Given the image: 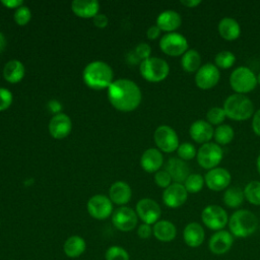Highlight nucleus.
<instances>
[{"mask_svg": "<svg viewBox=\"0 0 260 260\" xmlns=\"http://www.w3.org/2000/svg\"><path fill=\"white\" fill-rule=\"evenodd\" d=\"M108 99L115 109L121 112H131L140 105L142 93L134 81L120 78L108 87Z\"/></svg>", "mask_w": 260, "mask_h": 260, "instance_id": "obj_1", "label": "nucleus"}, {"mask_svg": "<svg viewBox=\"0 0 260 260\" xmlns=\"http://www.w3.org/2000/svg\"><path fill=\"white\" fill-rule=\"evenodd\" d=\"M114 77L113 69L111 66L103 61H92L88 63L82 72V78L84 83L92 89L108 88Z\"/></svg>", "mask_w": 260, "mask_h": 260, "instance_id": "obj_2", "label": "nucleus"}, {"mask_svg": "<svg viewBox=\"0 0 260 260\" xmlns=\"http://www.w3.org/2000/svg\"><path fill=\"white\" fill-rule=\"evenodd\" d=\"M230 233L236 238H247L253 235L258 229L257 216L250 210L239 209L229 218Z\"/></svg>", "mask_w": 260, "mask_h": 260, "instance_id": "obj_3", "label": "nucleus"}, {"mask_svg": "<svg viewBox=\"0 0 260 260\" xmlns=\"http://www.w3.org/2000/svg\"><path fill=\"white\" fill-rule=\"evenodd\" d=\"M222 109L228 118L235 121H244L254 115V105L245 94H231L223 103Z\"/></svg>", "mask_w": 260, "mask_h": 260, "instance_id": "obj_4", "label": "nucleus"}, {"mask_svg": "<svg viewBox=\"0 0 260 260\" xmlns=\"http://www.w3.org/2000/svg\"><path fill=\"white\" fill-rule=\"evenodd\" d=\"M141 76L149 82H160L166 79L170 73L168 62L158 57H149L139 64Z\"/></svg>", "mask_w": 260, "mask_h": 260, "instance_id": "obj_5", "label": "nucleus"}, {"mask_svg": "<svg viewBox=\"0 0 260 260\" xmlns=\"http://www.w3.org/2000/svg\"><path fill=\"white\" fill-rule=\"evenodd\" d=\"M257 83L256 75L246 66L237 67L230 76V84L235 93H248L256 87Z\"/></svg>", "mask_w": 260, "mask_h": 260, "instance_id": "obj_6", "label": "nucleus"}, {"mask_svg": "<svg viewBox=\"0 0 260 260\" xmlns=\"http://www.w3.org/2000/svg\"><path fill=\"white\" fill-rule=\"evenodd\" d=\"M222 148L215 142H207L202 144L197 150L196 154L198 165L208 171L217 168L222 159Z\"/></svg>", "mask_w": 260, "mask_h": 260, "instance_id": "obj_7", "label": "nucleus"}, {"mask_svg": "<svg viewBox=\"0 0 260 260\" xmlns=\"http://www.w3.org/2000/svg\"><path fill=\"white\" fill-rule=\"evenodd\" d=\"M159 48L168 56L178 57L188 51L187 39L179 32H168L159 40Z\"/></svg>", "mask_w": 260, "mask_h": 260, "instance_id": "obj_8", "label": "nucleus"}, {"mask_svg": "<svg viewBox=\"0 0 260 260\" xmlns=\"http://www.w3.org/2000/svg\"><path fill=\"white\" fill-rule=\"evenodd\" d=\"M203 224L212 231H221L229 222L226 211L219 205H207L201 212Z\"/></svg>", "mask_w": 260, "mask_h": 260, "instance_id": "obj_9", "label": "nucleus"}, {"mask_svg": "<svg viewBox=\"0 0 260 260\" xmlns=\"http://www.w3.org/2000/svg\"><path fill=\"white\" fill-rule=\"evenodd\" d=\"M153 139L157 148L168 153L177 150L180 145L177 132L168 125L158 126L153 133Z\"/></svg>", "mask_w": 260, "mask_h": 260, "instance_id": "obj_10", "label": "nucleus"}, {"mask_svg": "<svg viewBox=\"0 0 260 260\" xmlns=\"http://www.w3.org/2000/svg\"><path fill=\"white\" fill-rule=\"evenodd\" d=\"M86 207L89 215L99 220L108 218L113 212V202L108 196L102 194H96L90 197Z\"/></svg>", "mask_w": 260, "mask_h": 260, "instance_id": "obj_11", "label": "nucleus"}, {"mask_svg": "<svg viewBox=\"0 0 260 260\" xmlns=\"http://www.w3.org/2000/svg\"><path fill=\"white\" fill-rule=\"evenodd\" d=\"M135 211L138 218H140L143 223H147L150 225L158 221L161 214L158 203L150 198L140 199L136 204Z\"/></svg>", "mask_w": 260, "mask_h": 260, "instance_id": "obj_12", "label": "nucleus"}, {"mask_svg": "<svg viewBox=\"0 0 260 260\" xmlns=\"http://www.w3.org/2000/svg\"><path fill=\"white\" fill-rule=\"evenodd\" d=\"M138 216L136 211L127 206L117 208L112 214V222L114 226L121 232H130L137 225Z\"/></svg>", "mask_w": 260, "mask_h": 260, "instance_id": "obj_13", "label": "nucleus"}, {"mask_svg": "<svg viewBox=\"0 0 260 260\" xmlns=\"http://www.w3.org/2000/svg\"><path fill=\"white\" fill-rule=\"evenodd\" d=\"M219 78V69L212 63H205L196 72L195 83L201 89H210L218 83Z\"/></svg>", "mask_w": 260, "mask_h": 260, "instance_id": "obj_14", "label": "nucleus"}, {"mask_svg": "<svg viewBox=\"0 0 260 260\" xmlns=\"http://www.w3.org/2000/svg\"><path fill=\"white\" fill-rule=\"evenodd\" d=\"M231 179L230 172L224 168L211 169L204 176V182L207 188L216 192L226 189L231 183Z\"/></svg>", "mask_w": 260, "mask_h": 260, "instance_id": "obj_15", "label": "nucleus"}, {"mask_svg": "<svg viewBox=\"0 0 260 260\" xmlns=\"http://www.w3.org/2000/svg\"><path fill=\"white\" fill-rule=\"evenodd\" d=\"M188 198V192L183 184L172 183L164 190L162 201L170 208H178L182 206Z\"/></svg>", "mask_w": 260, "mask_h": 260, "instance_id": "obj_16", "label": "nucleus"}, {"mask_svg": "<svg viewBox=\"0 0 260 260\" xmlns=\"http://www.w3.org/2000/svg\"><path fill=\"white\" fill-rule=\"evenodd\" d=\"M234 244V236L224 230L215 232L208 241V249L214 255H222L229 252Z\"/></svg>", "mask_w": 260, "mask_h": 260, "instance_id": "obj_17", "label": "nucleus"}, {"mask_svg": "<svg viewBox=\"0 0 260 260\" xmlns=\"http://www.w3.org/2000/svg\"><path fill=\"white\" fill-rule=\"evenodd\" d=\"M71 129V119L64 113L54 115L49 122L50 135L55 139H63L67 137L70 134Z\"/></svg>", "mask_w": 260, "mask_h": 260, "instance_id": "obj_18", "label": "nucleus"}, {"mask_svg": "<svg viewBox=\"0 0 260 260\" xmlns=\"http://www.w3.org/2000/svg\"><path fill=\"white\" fill-rule=\"evenodd\" d=\"M213 133L214 129L212 128V125L202 119L194 121L189 128V134L191 138L200 144L210 142L211 138L213 137Z\"/></svg>", "mask_w": 260, "mask_h": 260, "instance_id": "obj_19", "label": "nucleus"}, {"mask_svg": "<svg viewBox=\"0 0 260 260\" xmlns=\"http://www.w3.org/2000/svg\"><path fill=\"white\" fill-rule=\"evenodd\" d=\"M166 171L172 178L174 183H184L190 175V169L187 162L179 157L169 158L166 165Z\"/></svg>", "mask_w": 260, "mask_h": 260, "instance_id": "obj_20", "label": "nucleus"}, {"mask_svg": "<svg viewBox=\"0 0 260 260\" xmlns=\"http://www.w3.org/2000/svg\"><path fill=\"white\" fill-rule=\"evenodd\" d=\"M164 164V156L159 149L148 148L146 149L140 158V166L147 173H156L159 171Z\"/></svg>", "mask_w": 260, "mask_h": 260, "instance_id": "obj_21", "label": "nucleus"}, {"mask_svg": "<svg viewBox=\"0 0 260 260\" xmlns=\"http://www.w3.org/2000/svg\"><path fill=\"white\" fill-rule=\"evenodd\" d=\"M183 239L187 246L197 248L202 245L205 239V232L203 226L198 222L188 223L183 231Z\"/></svg>", "mask_w": 260, "mask_h": 260, "instance_id": "obj_22", "label": "nucleus"}, {"mask_svg": "<svg viewBox=\"0 0 260 260\" xmlns=\"http://www.w3.org/2000/svg\"><path fill=\"white\" fill-rule=\"evenodd\" d=\"M132 196V190L130 186L123 181H117L113 183L109 189V198L117 205H125L128 203Z\"/></svg>", "mask_w": 260, "mask_h": 260, "instance_id": "obj_23", "label": "nucleus"}, {"mask_svg": "<svg viewBox=\"0 0 260 260\" xmlns=\"http://www.w3.org/2000/svg\"><path fill=\"white\" fill-rule=\"evenodd\" d=\"M182 23L181 15L175 10H165L156 18V25L162 31L174 32Z\"/></svg>", "mask_w": 260, "mask_h": 260, "instance_id": "obj_24", "label": "nucleus"}, {"mask_svg": "<svg viewBox=\"0 0 260 260\" xmlns=\"http://www.w3.org/2000/svg\"><path fill=\"white\" fill-rule=\"evenodd\" d=\"M73 13L81 18H93L100 10V3L96 0H74L71 3Z\"/></svg>", "mask_w": 260, "mask_h": 260, "instance_id": "obj_25", "label": "nucleus"}, {"mask_svg": "<svg viewBox=\"0 0 260 260\" xmlns=\"http://www.w3.org/2000/svg\"><path fill=\"white\" fill-rule=\"evenodd\" d=\"M152 235L159 242L168 243L172 242L177 236V229L175 224L166 219L156 221L152 226Z\"/></svg>", "mask_w": 260, "mask_h": 260, "instance_id": "obj_26", "label": "nucleus"}, {"mask_svg": "<svg viewBox=\"0 0 260 260\" xmlns=\"http://www.w3.org/2000/svg\"><path fill=\"white\" fill-rule=\"evenodd\" d=\"M219 36L225 41H235L241 35V26L239 22L232 17H223L217 25Z\"/></svg>", "mask_w": 260, "mask_h": 260, "instance_id": "obj_27", "label": "nucleus"}, {"mask_svg": "<svg viewBox=\"0 0 260 260\" xmlns=\"http://www.w3.org/2000/svg\"><path fill=\"white\" fill-rule=\"evenodd\" d=\"M3 77L9 83L19 82L25 73V68L19 60H10L3 67Z\"/></svg>", "mask_w": 260, "mask_h": 260, "instance_id": "obj_28", "label": "nucleus"}, {"mask_svg": "<svg viewBox=\"0 0 260 260\" xmlns=\"http://www.w3.org/2000/svg\"><path fill=\"white\" fill-rule=\"evenodd\" d=\"M86 249V243L80 236H71L64 242L63 251L69 258H77L81 256Z\"/></svg>", "mask_w": 260, "mask_h": 260, "instance_id": "obj_29", "label": "nucleus"}, {"mask_svg": "<svg viewBox=\"0 0 260 260\" xmlns=\"http://www.w3.org/2000/svg\"><path fill=\"white\" fill-rule=\"evenodd\" d=\"M181 65L184 71L188 73L197 72L198 69L201 67V56L200 54L194 49H188L181 59Z\"/></svg>", "mask_w": 260, "mask_h": 260, "instance_id": "obj_30", "label": "nucleus"}, {"mask_svg": "<svg viewBox=\"0 0 260 260\" xmlns=\"http://www.w3.org/2000/svg\"><path fill=\"white\" fill-rule=\"evenodd\" d=\"M223 203L230 208H237L242 205L245 195L240 187L226 188L223 194Z\"/></svg>", "mask_w": 260, "mask_h": 260, "instance_id": "obj_31", "label": "nucleus"}, {"mask_svg": "<svg viewBox=\"0 0 260 260\" xmlns=\"http://www.w3.org/2000/svg\"><path fill=\"white\" fill-rule=\"evenodd\" d=\"M235 136L234 129L228 125V124H221L214 129L213 137L215 140V143L218 145H225L229 144Z\"/></svg>", "mask_w": 260, "mask_h": 260, "instance_id": "obj_32", "label": "nucleus"}, {"mask_svg": "<svg viewBox=\"0 0 260 260\" xmlns=\"http://www.w3.org/2000/svg\"><path fill=\"white\" fill-rule=\"evenodd\" d=\"M244 195L249 203L260 206V181L249 182L244 189Z\"/></svg>", "mask_w": 260, "mask_h": 260, "instance_id": "obj_33", "label": "nucleus"}, {"mask_svg": "<svg viewBox=\"0 0 260 260\" xmlns=\"http://www.w3.org/2000/svg\"><path fill=\"white\" fill-rule=\"evenodd\" d=\"M204 183V178L200 174H190L183 185L188 193H198L203 188Z\"/></svg>", "mask_w": 260, "mask_h": 260, "instance_id": "obj_34", "label": "nucleus"}, {"mask_svg": "<svg viewBox=\"0 0 260 260\" xmlns=\"http://www.w3.org/2000/svg\"><path fill=\"white\" fill-rule=\"evenodd\" d=\"M236 62V56L231 51H220L214 57V65L217 68L228 69L231 68Z\"/></svg>", "mask_w": 260, "mask_h": 260, "instance_id": "obj_35", "label": "nucleus"}, {"mask_svg": "<svg viewBox=\"0 0 260 260\" xmlns=\"http://www.w3.org/2000/svg\"><path fill=\"white\" fill-rule=\"evenodd\" d=\"M226 115L224 110L219 107H212L206 113V120L210 125H221L225 120Z\"/></svg>", "mask_w": 260, "mask_h": 260, "instance_id": "obj_36", "label": "nucleus"}, {"mask_svg": "<svg viewBox=\"0 0 260 260\" xmlns=\"http://www.w3.org/2000/svg\"><path fill=\"white\" fill-rule=\"evenodd\" d=\"M106 260H129V253L121 246H111L105 253Z\"/></svg>", "mask_w": 260, "mask_h": 260, "instance_id": "obj_37", "label": "nucleus"}, {"mask_svg": "<svg viewBox=\"0 0 260 260\" xmlns=\"http://www.w3.org/2000/svg\"><path fill=\"white\" fill-rule=\"evenodd\" d=\"M177 153L179 158L186 161V160L193 159L197 154V150L192 143L184 142V143H181L177 148Z\"/></svg>", "mask_w": 260, "mask_h": 260, "instance_id": "obj_38", "label": "nucleus"}, {"mask_svg": "<svg viewBox=\"0 0 260 260\" xmlns=\"http://www.w3.org/2000/svg\"><path fill=\"white\" fill-rule=\"evenodd\" d=\"M30 18H31V11L27 6L22 5V6L18 7L17 9H15L13 19L18 25L23 26V25L27 24L29 22Z\"/></svg>", "mask_w": 260, "mask_h": 260, "instance_id": "obj_39", "label": "nucleus"}, {"mask_svg": "<svg viewBox=\"0 0 260 260\" xmlns=\"http://www.w3.org/2000/svg\"><path fill=\"white\" fill-rule=\"evenodd\" d=\"M154 182L158 187L166 189L172 184V178L166 170H159L154 174Z\"/></svg>", "mask_w": 260, "mask_h": 260, "instance_id": "obj_40", "label": "nucleus"}, {"mask_svg": "<svg viewBox=\"0 0 260 260\" xmlns=\"http://www.w3.org/2000/svg\"><path fill=\"white\" fill-rule=\"evenodd\" d=\"M12 92L5 87H0V112L8 109L12 104Z\"/></svg>", "mask_w": 260, "mask_h": 260, "instance_id": "obj_41", "label": "nucleus"}, {"mask_svg": "<svg viewBox=\"0 0 260 260\" xmlns=\"http://www.w3.org/2000/svg\"><path fill=\"white\" fill-rule=\"evenodd\" d=\"M134 53L135 55L137 56V58L140 60V61H143V60H146L150 57V54H151V48L148 44L146 43H140L138 44L135 49H134Z\"/></svg>", "mask_w": 260, "mask_h": 260, "instance_id": "obj_42", "label": "nucleus"}, {"mask_svg": "<svg viewBox=\"0 0 260 260\" xmlns=\"http://www.w3.org/2000/svg\"><path fill=\"white\" fill-rule=\"evenodd\" d=\"M137 235L140 239H143V240L150 238V236L152 235L151 225L147 223H141L137 229Z\"/></svg>", "mask_w": 260, "mask_h": 260, "instance_id": "obj_43", "label": "nucleus"}, {"mask_svg": "<svg viewBox=\"0 0 260 260\" xmlns=\"http://www.w3.org/2000/svg\"><path fill=\"white\" fill-rule=\"evenodd\" d=\"M93 24L99 27V28H104L108 25L109 23V18L107 17L106 14L104 13H98L93 18H92Z\"/></svg>", "mask_w": 260, "mask_h": 260, "instance_id": "obj_44", "label": "nucleus"}, {"mask_svg": "<svg viewBox=\"0 0 260 260\" xmlns=\"http://www.w3.org/2000/svg\"><path fill=\"white\" fill-rule=\"evenodd\" d=\"M252 129L256 135L260 136V109L256 111L252 119Z\"/></svg>", "mask_w": 260, "mask_h": 260, "instance_id": "obj_45", "label": "nucleus"}, {"mask_svg": "<svg viewBox=\"0 0 260 260\" xmlns=\"http://www.w3.org/2000/svg\"><path fill=\"white\" fill-rule=\"evenodd\" d=\"M160 31H161V30L158 28V26H157L156 24H155V25H151L150 27H148V29H147V31H146L147 39H148V40H151V41L156 40V39L159 37Z\"/></svg>", "mask_w": 260, "mask_h": 260, "instance_id": "obj_46", "label": "nucleus"}, {"mask_svg": "<svg viewBox=\"0 0 260 260\" xmlns=\"http://www.w3.org/2000/svg\"><path fill=\"white\" fill-rule=\"evenodd\" d=\"M1 4L9 9H12V8L17 9L18 7L23 5V1L22 0H2Z\"/></svg>", "mask_w": 260, "mask_h": 260, "instance_id": "obj_47", "label": "nucleus"}, {"mask_svg": "<svg viewBox=\"0 0 260 260\" xmlns=\"http://www.w3.org/2000/svg\"><path fill=\"white\" fill-rule=\"evenodd\" d=\"M47 107H48V109H49L53 114H55V115L61 113L62 106H61V104H60L58 101H56V100H51V101L48 103Z\"/></svg>", "mask_w": 260, "mask_h": 260, "instance_id": "obj_48", "label": "nucleus"}, {"mask_svg": "<svg viewBox=\"0 0 260 260\" xmlns=\"http://www.w3.org/2000/svg\"><path fill=\"white\" fill-rule=\"evenodd\" d=\"M181 4H183L188 8H194V7H197L199 4H201V1L200 0H182Z\"/></svg>", "mask_w": 260, "mask_h": 260, "instance_id": "obj_49", "label": "nucleus"}, {"mask_svg": "<svg viewBox=\"0 0 260 260\" xmlns=\"http://www.w3.org/2000/svg\"><path fill=\"white\" fill-rule=\"evenodd\" d=\"M6 45H7L6 38H5V36L2 32H0V54L5 50Z\"/></svg>", "mask_w": 260, "mask_h": 260, "instance_id": "obj_50", "label": "nucleus"}, {"mask_svg": "<svg viewBox=\"0 0 260 260\" xmlns=\"http://www.w3.org/2000/svg\"><path fill=\"white\" fill-rule=\"evenodd\" d=\"M256 168H257V172H258V174L260 175V154L258 155L257 160H256Z\"/></svg>", "mask_w": 260, "mask_h": 260, "instance_id": "obj_51", "label": "nucleus"}, {"mask_svg": "<svg viewBox=\"0 0 260 260\" xmlns=\"http://www.w3.org/2000/svg\"><path fill=\"white\" fill-rule=\"evenodd\" d=\"M256 77H257V82L260 84V72L258 73V75H256Z\"/></svg>", "mask_w": 260, "mask_h": 260, "instance_id": "obj_52", "label": "nucleus"}]
</instances>
